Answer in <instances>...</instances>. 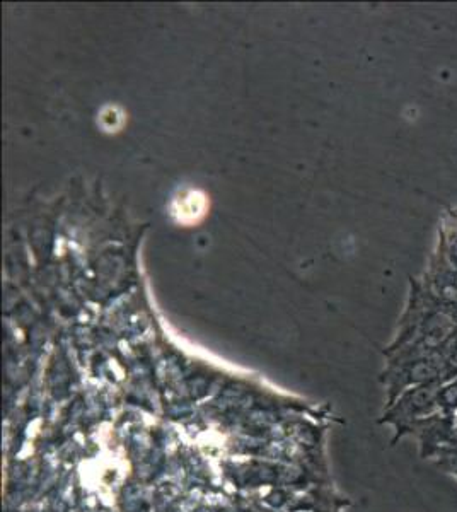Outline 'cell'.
<instances>
[{"instance_id": "1", "label": "cell", "mask_w": 457, "mask_h": 512, "mask_svg": "<svg viewBox=\"0 0 457 512\" xmlns=\"http://www.w3.org/2000/svg\"><path fill=\"white\" fill-rule=\"evenodd\" d=\"M209 209L207 197L198 190H186L176 197L171 205V214L183 226H193L202 221Z\"/></svg>"}]
</instances>
